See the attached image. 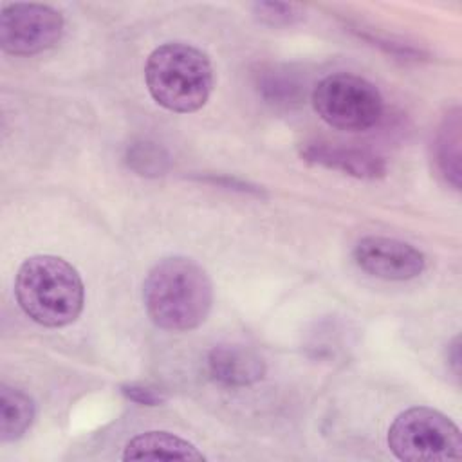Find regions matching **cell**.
I'll return each instance as SVG.
<instances>
[{"instance_id":"11","label":"cell","mask_w":462,"mask_h":462,"mask_svg":"<svg viewBox=\"0 0 462 462\" xmlns=\"http://www.w3.org/2000/svg\"><path fill=\"white\" fill-rule=\"evenodd\" d=\"M36 415L34 401L23 390L0 384V440L14 442L32 426Z\"/></svg>"},{"instance_id":"10","label":"cell","mask_w":462,"mask_h":462,"mask_svg":"<svg viewBox=\"0 0 462 462\" xmlns=\"http://www.w3.org/2000/svg\"><path fill=\"white\" fill-rule=\"evenodd\" d=\"M206 457L186 439L170 431H146L128 440L123 460H204Z\"/></svg>"},{"instance_id":"1","label":"cell","mask_w":462,"mask_h":462,"mask_svg":"<svg viewBox=\"0 0 462 462\" xmlns=\"http://www.w3.org/2000/svg\"><path fill=\"white\" fill-rule=\"evenodd\" d=\"M143 301L153 325L170 332H188L206 321L213 305V283L195 260L168 256L148 271Z\"/></svg>"},{"instance_id":"4","label":"cell","mask_w":462,"mask_h":462,"mask_svg":"<svg viewBox=\"0 0 462 462\" xmlns=\"http://www.w3.org/2000/svg\"><path fill=\"white\" fill-rule=\"evenodd\" d=\"M388 448L404 462L458 460L462 458V435L442 411L413 406L393 419L388 430Z\"/></svg>"},{"instance_id":"14","label":"cell","mask_w":462,"mask_h":462,"mask_svg":"<svg viewBox=\"0 0 462 462\" xmlns=\"http://www.w3.org/2000/svg\"><path fill=\"white\" fill-rule=\"evenodd\" d=\"M125 162L130 170L143 177L164 175L170 168L168 152L152 141H137L126 148Z\"/></svg>"},{"instance_id":"6","label":"cell","mask_w":462,"mask_h":462,"mask_svg":"<svg viewBox=\"0 0 462 462\" xmlns=\"http://www.w3.org/2000/svg\"><path fill=\"white\" fill-rule=\"evenodd\" d=\"M63 16L51 5L16 2L2 7L0 47L11 56H32L54 47L63 36Z\"/></svg>"},{"instance_id":"3","label":"cell","mask_w":462,"mask_h":462,"mask_svg":"<svg viewBox=\"0 0 462 462\" xmlns=\"http://www.w3.org/2000/svg\"><path fill=\"white\" fill-rule=\"evenodd\" d=\"M144 81L150 96L162 108L189 114L208 103L213 90V69L200 49L173 42L150 52Z\"/></svg>"},{"instance_id":"12","label":"cell","mask_w":462,"mask_h":462,"mask_svg":"<svg viewBox=\"0 0 462 462\" xmlns=\"http://www.w3.org/2000/svg\"><path fill=\"white\" fill-rule=\"evenodd\" d=\"M435 162L440 175L455 188L460 186V112H449L435 137Z\"/></svg>"},{"instance_id":"15","label":"cell","mask_w":462,"mask_h":462,"mask_svg":"<svg viewBox=\"0 0 462 462\" xmlns=\"http://www.w3.org/2000/svg\"><path fill=\"white\" fill-rule=\"evenodd\" d=\"M253 14L271 27L292 25L303 18V9L296 4H282V2H254L251 5Z\"/></svg>"},{"instance_id":"16","label":"cell","mask_w":462,"mask_h":462,"mask_svg":"<svg viewBox=\"0 0 462 462\" xmlns=\"http://www.w3.org/2000/svg\"><path fill=\"white\" fill-rule=\"evenodd\" d=\"M119 390L128 401L141 406H161L168 399L161 388L148 383H125Z\"/></svg>"},{"instance_id":"13","label":"cell","mask_w":462,"mask_h":462,"mask_svg":"<svg viewBox=\"0 0 462 462\" xmlns=\"http://www.w3.org/2000/svg\"><path fill=\"white\" fill-rule=\"evenodd\" d=\"M301 81L294 72H289L285 67H267L256 72V88L263 99L276 106H292L300 105L303 99Z\"/></svg>"},{"instance_id":"7","label":"cell","mask_w":462,"mask_h":462,"mask_svg":"<svg viewBox=\"0 0 462 462\" xmlns=\"http://www.w3.org/2000/svg\"><path fill=\"white\" fill-rule=\"evenodd\" d=\"M356 265L366 274L388 282L417 278L426 269V256L408 242L388 236H363L352 249Z\"/></svg>"},{"instance_id":"18","label":"cell","mask_w":462,"mask_h":462,"mask_svg":"<svg viewBox=\"0 0 462 462\" xmlns=\"http://www.w3.org/2000/svg\"><path fill=\"white\" fill-rule=\"evenodd\" d=\"M448 361L455 372V375L460 374V339L458 336L453 337V341L448 345Z\"/></svg>"},{"instance_id":"2","label":"cell","mask_w":462,"mask_h":462,"mask_svg":"<svg viewBox=\"0 0 462 462\" xmlns=\"http://www.w3.org/2000/svg\"><path fill=\"white\" fill-rule=\"evenodd\" d=\"M14 296L32 321L60 328L79 318L85 287L79 273L67 260L54 254H34L18 267Z\"/></svg>"},{"instance_id":"5","label":"cell","mask_w":462,"mask_h":462,"mask_svg":"<svg viewBox=\"0 0 462 462\" xmlns=\"http://www.w3.org/2000/svg\"><path fill=\"white\" fill-rule=\"evenodd\" d=\"M316 114L337 130L363 132L372 128L383 114V96L368 79L337 72L323 78L312 90Z\"/></svg>"},{"instance_id":"17","label":"cell","mask_w":462,"mask_h":462,"mask_svg":"<svg viewBox=\"0 0 462 462\" xmlns=\"http://www.w3.org/2000/svg\"><path fill=\"white\" fill-rule=\"evenodd\" d=\"M204 180L211 182V184H217V186H222V188H227V189H235V191H242V193H251V195H260L262 197V188H258L256 184H251L247 180H242V179H236V177H229V175H209V177H204Z\"/></svg>"},{"instance_id":"9","label":"cell","mask_w":462,"mask_h":462,"mask_svg":"<svg viewBox=\"0 0 462 462\" xmlns=\"http://www.w3.org/2000/svg\"><path fill=\"white\" fill-rule=\"evenodd\" d=\"M209 377L227 388L253 386L265 375L263 357L240 343H218L206 357Z\"/></svg>"},{"instance_id":"8","label":"cell","mask_w":462,"mask_h":462,"mask_svg":"<svg viewBox=\"0 0 462 462\" xmlns=\"http://www.w3.org/2000/svg\"><path fill=\"white\" fill-rule=\"evenodd\" d=\"M298 153L309 164L337 170L356 179L374 180L386 175L384 159L365 148L341 146L325 141H309L298 146Z\"/></svg>"}]
</instances>
